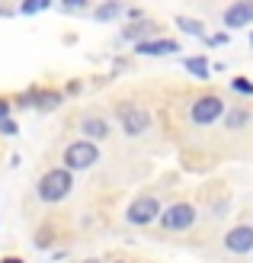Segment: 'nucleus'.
I'll return each instance as SVG.
<instances>
[{
    "instance_id": "nucleus-1",
    "label": "nucleus",
    "mask_w": 253,
    "mask_h": 263,
    "mask_svg": "<svg viewBox=\"0 0 253 263\" xmlns=\"http://www.w3.org/2000/svg\"><path fill=\"white\" fill-rule=\"evenodd\" d=\"M71 186H74V174H68L64 167H55V170H48V174H42L35 193H38L42 202H61L64 196L71 193Z\"/></svg>"
},
{
    "instance_id": "nucleus-2",
    "label": "nucleus",
    "mask_w": 253,
    "mask_h": 263,
    "mask_svg": "<svg viewBox=\"0 0 253 263\" xmlns=\"http://www.w3.org/2000/svg\"><path fill=\"white\" fill-rule=\"evenodd\" d=\"M61 157H64V170H68V174H77V170H90L100 161V148L93 141L81 138V141H71Z\"/></svg>"
},
{
    "instance_id": "nucleus-3",
    "label": "nucleus",
    "mask_w": 253,
    "mask_h": 263,
    "mask_svg": "<svg viewBox=\"0 0 253 263\" xmlns=\"http://www.w3.org/2000/svg\"><path fill=\"white\" fill-rule=\"evenodd\" d=\"M119 125H122L125 135L138 138L144 132L151 128V112L144 106H135V103H128V106H119Z\"/></svg>"
},
{
    "instance_id": "nucleus-4",
    "label": "nucleus",
    "mask_w": 253,
    "mask_h": 263,
    "mask_svg": "<svg viewBox=\"0 0 253 263\" xmlns=\"http://www.w3.org/2000/svg\"><path fill=\"white\" fill-rule=\"evenodd\" d=\"M221 116H224V103H221V97H215V93L199 97V100L192 103V109H189V119H192L196 125H211V122H218Z\"/></svg>"
},
{
    "instance_id": "nucleus-5",
    "label": "nucleus",
    "mask_w": 253,
    "mask_h": 263,
    "mask_svg": "<svg viewBox=\"0 0 253 263\" xmlns=\"http://www.w3.org/2000/svg\"><path fill=\"white\" fill-rule=\"evenodd\" d=\"M157 218H161V202H157L154 196H141V199H135L125 209V221L128 225H138V228L151 225V221H157Z\"/></svg>"
},
{
    "instance_id": "nucleus-6",
    "label": "nucleus",
    "mask_w": 253,
    "mask_h": 263,
    "mask_svg": "<svg viewBox=\"0 0 253 263\" xmlns=\"http://www.w3.org/2000/svg\"><path fill=\"white\" fill-rule=\"evenodd\" d=\"M196 221V209L189 202H173L161 212V228L164 231H186Z\"/></svg>"
},
{
    "instance_id": "nucleus-7",
    "label": "nucleus",
    "mask_w": 253,
    "mask_h": 263,
    "mask_svg": "<svg viewBox=\"0 0 253 263\" xmlns=\"http://www.w3.org/2000/svg\"><path fill=\"white\" fill-rule=\"evenodd\" d=\"M224 247L231 254H250L253 251V225H237L224 234Z\"/></svg>"
},
{
    "instance_id": "nucleus-8",
    "label": "nucleus",
    "mask_w": 253,
    "mask_h": 263,
    "mask_svg": "<svg viewBox=\"0 0 253 263\" xmlns=\"http://www.w3.org/2000/svg\"><path fill=\"white\" fill-rule=\"evenodd\" d=\"M253 23V0H237L224 10V26L228 29H241V26Z\"/></svg>"
},
{
    "instance_id": "nucleus-9",
    "label": "nucleus",
    "mask_w": 253,
    "mask_h": 263,
    "mask_svg": "<svg viewBox=\"0 0 253 263\" xmlns=\"http://www.w3.org/2000/svg\"><path fill=\"white\" fill-rule=\"evenodd\" d=\"M138 55H173V51H180V42H173V39H144V42L135 45Z\"/></svg>"
},
{
    "instance_id": "nucleus-10",
    "label": "nucleus",
    "mask_w": 253,
    "mask_h": 263,
    "mask_svg": "<svg viewBox=\"0 0 253 263\" xmlns=\"http://www.w3.org/2000/svg\"><path fill=\"white\" fill-rule=\"evenodd\" d=\"M81 132H84V141H103L106 135H109V125H106V119H96V116H87V119L81 122Z\"/></svg>"
},
{
    "instance_id": "nucleus-11",
    "label": "nucleus",
    "mask_w": 253,
    "mask_h": 263,
    "mask_svg": "<svg viewBox=\"0 0 253 263\" xmlns=\"http://www.w3.org/2000/svg\"><path fill=\"white\" fill-rule=\"evenodd\" d=\"M148 35H154V23H148V20L122 26V39H128V42H144Z\"/></svg>"
},
{
    "instance_id": "nucleus-12",
    "label": "nucleus",
    "mask_w": 253,
    "mask_h": 263,
    "mask_svg": "<svg viewBox=\"0 0 253 263\" xmlns=\"http://www.w3.org/2000/svg\"><path fill=\"white\" fill-rule=\"evenodd\" d=\"M177 26L186 32V35H196V39H205V26L199 20H189V16H177Z\"/></svg>"
},
{
    "instance_id": "nucleus-13",
    "label": "nucleus",
    "mask_w": 253,
    "mask_h": 263,
    "mask_svg": "<svg viewBox=\"0 0 253 263\" xmlns=\"http://www.w3.org/2000/svg\"><path fill=\"white\" fill-rule=\"evenodd\" d=\"M183 64H186V71H189V74H196V77H202V81H205V77L211 74V64H208L205 58H186Z\"/></svg>"
},
{
    "instance_id": "nucleus-14",
    "label": "nucleus",
    "mask_w": 253,
    "mask_h": 263,
    "mask_svg": "<svg viewBox=\"0 0 253 263\" xmlns=\"http://www.w3.org/2000/svg\"><path fill=\"white\" fill-rule=\"evenodd\" d=\"M250 122V112L247 109H231L228 116H224V128H244Z\"/></svg>"
},
{
    "instance_id": "nucleus-15",
    "label": "nucleus",
    "mask_w": 253,
    "mask_h": 263,
    "mask_svg": "<svg viewBox=\"0 0 253 263\" xmlns=\"http://www.w3.org/2000/svg\"><path fill=\"white\" fill-rule=\"evenodd\" d=\"M32 100H38L42 109H58L61 106V93H55V90H48V93H35L32 90Z\"/></svg>"
},
{
    "instance_id": "nucleus-16",
    "label": "nucleus",
    "mask_w": 253,
    "mask_h": 263,
    "mask_svg": "<svg viewBox=\"0 0 253 263\" xmlns=\"http://www.w3.org/2000/svg\"><path fill=\"white\" fill-rule=\"evenodd\" d=\"M122 13H125V7L122 4H103L100 10H96V20H115V16H122Z\"/></svg>"
},
{
    "instance_id": "nucleus-17",
    "label": "nucleus",
    "mask_w": 253,
    "mask_h": 263,
    "mask_svg": "<svg viewBox=\"0 0 253 263\" xmlns=\"http://www.w3.org/2000/svg\"><path fill=\"white\" fill-rule=\"evenodd\" d=\"M231 87L237 90V93H244V97H253V81H247V77H234Z\"/></svg>"
},
{
    "instance_id": "nucleus-18",
    "label": "nucleus",
    "mask_w": 253,
    "mask_h": 263,
    "mask_svg": "<svg viewBox=\"0 0 253 263\" xmlns=\"http://www.w3.org/2000/svg\"><path fill=\"white\" fill-rule=\"evenodd\" d=\"M45 7H48V0H32V4H23V7H20V13H23V16H32V13L45 10Z\"/></svg>"
},
{
    "instance_id": "nucleus-19",
    "label": "nucleus",
    "mask_w": 253,
    "mask_h": 263,
    "mask_svg": "<svg viewBox=\"0 0 253 263\" xmlns=\"http://www.w3.org/2000/svg\"><path fill=\"white\" fill-rule=\"evenodd\" d=\"M87 4H84V0H68V4H61V10L64 13H74V10H84Z\"/></svg>"
},
{
    "instance_id": "nucleus-20",
    "label": "nucleus",
    "mask_w": 253,
    "mask_h": 263,
    "mask_svg": "<svg viewBox=\"0 0 253 263\" xmlns=\"http://www.w3.org/2000/svg\"><path fill=\"white\" fill-rule=\"evenodd\" d=\"M0 132H4V135H16V122L4 119V122H0Z\"/></svg>"
},
{
    "instance_id": "nucleus-21",
    "label": "nucleus",
    "mask_w": 253,
    "mask_h": 263,
    "mask_svg": "<svg viewBox=\"0 0 253 263\" xmlns=\"http://www.w3.org/2000/svg\"><path fill=\"white\" fill-rule=\"evenodd\" d=\"M7 112H10V103H7V100H0V122L7 119Z\"/></svg>"
},
{
    "instance_id": "nucleus-22",
    "label": "nucleus",
    "mask_w": 253,
    "mask_h": 263,
    "mask_svg": "<svg viewBox=\"0 0 253 263\" xmlns=\"http://www.w3.org/2000/svg\"><path fill=\"white\" fill-rule=\"evenodd\" d=\"M4 263H23V257H7Z\"/></svg>"
},
{
    "instance_id": "nucleus-23",
    "label": "nucleus",
    "mask_w": 253,
    "mask_h": 263,
    "mask_svg": "<svg viewBox=\"0 0 253 263\" xmlns=\"http://www.w3.org/2000/svg\"><path fill=\"white\" fill-rule=\"evenodd\" d=\"M87 263H100V260H87Z\"/></svg>"
},
{
    "instance_id": "nucleus-24",
    "label": "nucleus",
    "mask_w": 253,
    "mask_h": 263,
    "mask_svg": "<svg viewBox=\"0 0 253 263\" xmlns=\"http://www.w3.org/2000/svg\"><path fill=\"white\" fill-rule=\"evenodd\" d=\"M250 45H253V35H250Z\"/></svg>"
},
{
    "instance_id": "nucleus-25",
    "label": "nucleus",
    "mask_w": 253,
    "mask_h": 263,
    "mask_svg": "<svg viewBox=\"0 0 253 263\" xmlns=\"http://www.w3.org/2000/svg\"><path fill=\"white\" fill-rule=\"evenodd\" d=\"M115 263H125V260H115Z\"/></svg>"
}]
</instances>
